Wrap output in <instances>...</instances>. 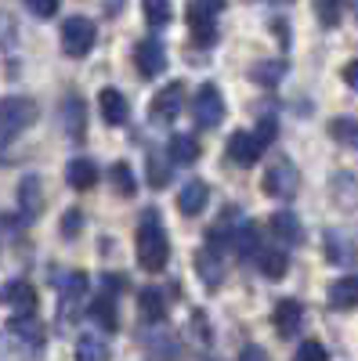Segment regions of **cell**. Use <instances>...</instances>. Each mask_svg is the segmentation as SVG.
I'll list each match as a JSON object with an SVG mask.
<instances>
[{
	"label": "cell",
	"mask_w": 358,
	"mask_h": 361,
	"mask_svg": "<svg viewBox=\"0 0 358 361\" xmlns=\"http://www.w3.org/2000/svg\"><path fill=\"white\" fill-rule=\"evenodd\" d=\"M141 343H145L148 357H160V361H174V357H177V336L167 333L163 322H153V325H148V333L141 336Z\"/></svg>",
	"instance_id": "8"
},
{
	"label": "cell",
	"mask_w": 358,
	"mask_h": 361,
	"mask_svg": "<svg viewBox=\"0 0 358 361\" xmlns=\"http://www.w3.org/2000/svg\"><path fill=\"white\" fill-rule=\"evenodd\" d=\"M196 271H199V279L203 286H221L225 282V260H221V250L217 246H206L196 253Z\"/></svg>",
	"instance_id": "15"
},
{
	"label": "cell",
	"mask_w": 358,
	"mask_h": 361,
	"mask_svg": "<svg viewBox=\"0 0 358 361\" xmlns=\"http://www.w3.org/2000/svg\"><path fill=\"white\" fill-rule=\"evenodd\" d=\"M344 80H347V87H351V90H358V62H351V66L344 69Z\"/></svg>",
	"instance_id": "42"
},
{
	"label": "cell",
	"mask_w": 358,
	"mask_h": 361,
	"mask_svg": "<svg viewBox=\"0 0 358 361\" xmlns=\"http://www.w3.org/2000/svg\"><path fill=\"white\" fill-rule=\"evenodd\" d=\"M181 105H185V83H167L156 94L148 116H153V123H156V119H160V123H170V119L181 112Z\"/></svg>",
	"instance_id": "6"
},
{
	"label": "cell",
	"mask_w": 358,
	"mask_h": 361,
	"mask_svg": "<svg viewBox=\"0 0 358 361\" xmlns=\"http://www.w3.org/2000/svg\"><path fill=\"white\" fill-rule=\"evenodd\" d=\"M0 300H4L15 314H33V307H37V289L18 279V282H8L4 289H0Z\"/></svg>",
	"instance_id": "13"
},
{
	"label": "cell",
	"mask_w": 358,
	"mask_h": 361,
	"mask_svg": "<svg viewBox=\"0 0 358 361\" xmlns=\"http://www.w3.org/2000/svg\"><path fill=\"white\" fill-rule=\"evenodd\" d=\"M95 22L91 18H80V15H73L66 25H62V51L69 54V58H83L87 51L95 47Z\"/></svg>",
	"instance_id": "4"
},
{
	"label": "cell",
	"mask_w": 358,
	"mask_h": 361,
	"mask_svg": "<svg viewBox=\"0 0 358 361\" xmlns=\"http://www.w3.org/2000/svg\"><path fill=\"white\" fill-rule=\"evenodd\" d=\"M148 25H167L170 22V0H141Z\"/></svg>",
	"instance_id": "34"
},
{
	"label": "cell",
	"mask_w": 358,
	"mask_h": 361,
	"mask_svg": "<svg viewBox=\"0 0 358 361\" xmlns=\"http://www.w3.org/2000/svg\"><path fill=\"white\" fill-rule=\"evenodd\" d=\"M25 8L33 11L37 18H54V11H58V0H25Z\"/></svg>",
	"instance_id": "39"
},
{
	"label": "cell",
	"mask_w": 358,
	"mask_h": 361,
	"mask_svg": "<svg viewBox=\"0 0 358 361\" xmlns=\"http://www.w3.org/2000/svg\"><path fill=\"white\" fill-rule=\"evenodd\" d=\"M264 195L272 199H293L297 188H301V173H297V166L286 159V156H275L272 166L264 170Z\"/></svg>",
	"instance_id": "3"
},
{
	"label": "cell",
	"mask_w": 358,
	"mask_h": 361,
	"mask_svg": "<svg viewBox=\"0 0 358 361\" xmlns=\"http://www.w3.org/2000/svg\"><path fill=\"white\" fill-rule=\"evenodd\" d=\"M134 66H138V73H141L145 80H153V76H160V73L167 69V51H163L156 40H141V44L134 47Z\"/></svg>",
	"instance_id": "9"
},
{
	"label": "cell",
	"mask_w": 358,
	"mask_h": 361,
	"mask_svg": "<svg viewBox=\"0 0 358 361\" xmlns=\"http://www.w3.org/2000/svg\"><path fill=\"white\" fill-rule=\"evenodd\" d=\"M304 325V307L297 304V300H279L275 304V329L282 340H293L297 333H301Z\"/></svg>",
	"instance_id": "14"
},
{
	"label": "cell",
	"mask_w": 358,
	"mask_h": 361,
	"mask_svg": "<svg viewBox=\"0 0 358 361\" xmlns=\"http://www.w3.org/2000/svg\"><path fill=\"white\" fill-rule=\"evenodd\" d=\"M261 231H257V224H250V221H243L235 228V238H232V246H235V253L239 257H257L261 253V238H257Z\"/></svg>",
	"instance_id": "25"
},
{
	"label": "cell",
	"mask_w": 358,
	"mask_h": 361,
	"mask_svg": "<svg viewBox=\"0 0 358 361\" xmlns=\"http://www.w3.org/2000/svg\"><path fill=\"white\" fill-rule=\"evenodd\" d=\"M326 257H330L333 264H340V267H347V264H354V243L347 235H340V231H330L326 235Z\"/></svg>",
	"instance_id": "22"
},
{
	"label": "cell",
	"mask_w": 358,
	"mask_h": 361,
	"mask_svg": "<svg viewBox=\"0 0 358 361\" xmlns=\"http://www.w3.org/2000/svg\"><path fill=\"white\" fill-rule=\"evenodd\" d=\"M148 185L153 188H167L170 185V163L163 156H148Z\"/></svg>",
	"instance_id": "33"
},
{
	"label": "cell",
	"mask_w": 358,
	"mask_h": 361,
	"mask_svg": "<svg viewBox=\"0 0 358 361\" xmlns=\"http://www.w3.org/2000/svg\"><path fill=\"white\" fill-rule=\"evenodd\" d=\"M282 76H286V66L282 62H261L253 69V80H261V83H279Z\"/></svg>",
	"instance_id": "36"
},
{
	"label": "cell",
	"mask_w": 358,
	"mask_h": 361,
	"mask_svg": "<svg viewBox=\"0 0 358 361\" xmlns=\"http://www.w3.org/2000/svg\"><path fill=\"white\" fill-rule=\"evenodd\" d=\"M239 361H268V354H264V347L250 343V347H243V354H239Z\"/></svg>",
	"instance_id": "40"
},
{
	"label": "cell",
	"mask_w": 358,
	"mask_h": 361,
	"mask_svg": "<svg viewBox=\"0 0 358 361\" xmlns=\"http://www.w3.org/2000/svg\"><path fill=\"white\" fill-rule=\"evenodd\" d=\"M37 102L33 98H4L0 102V134L4 137H15V134H22V130H29L37 123Z\"/></svg>",
	"instance_id": "2"
},
{
	"label": "cell",
	"mask_w": 358,
	"mask_h": 361,
	"mask_svg": "<svg viewBox=\"0 0 358 361\" xmlns=\"http://www.w3.org/2000/svg\"><path fill=\"white\" fill-rule=\"evenodd\" d=\"M261 152H264V145L257 141V134H232L228 137V159L235 163V166H253L257 159H261Z\"/></svg>",
	"instance_id": "10"
},
{
	"label": "cell",
	"mask_w": 358,
	"mask_h": 361,
	"mask_svg": "<svg viewBox=\"0 0 358 361\" xmlns=\"http://www.w3.org/2000/svg\"><path fill=\"white\" fill-rule=\"evenodd\" d=\"M333 199L340 206H358V180L351 173H337L333 177Z\"/></svg>",
	"instance_id": "31"
},
{
	"label": "cell",
	"mask_w": 358,
	"mask_h": 361,
	"mask_svg": "<svg viewBox=\"0 0 358 361\" xmlns=\"http://www.w3.org/2000/svg\"><path fill=\"white\" fill-rule=\"evenodd\" d=\"M340 4H344V0H315L318 22H322V25H337V22H340Z\"/></svg>",
	"instance_id": "35"
},
{
	"label": "cell",
	"mask_w": 358,
	"mask_h": 361,
	"mask_svg": "<svg viewBox=\"0 0 358 361\" xmlns=\"http://www.w3.org/2000/svg\"><path fill=\"white\" fill-rule=\"evenodd\" d=\"M257 267H261V275H264V279L279 282V279L286 275L290 260H286V253H282V250H261V253H257Z\"/></svg>",
	"instance_id": "27"
},
{
	"label": "cell",
	"mask_w": 358,
	"mask_h": 361,
	"mask_svg": "<svg viewBox=\"0 0 358 361\" xmlns=\"http://www.w3.org/2000/svg\"><path fill=\"white\" fill-rule=\"evenodd\" d=\"M272 231H275V238H282L286 246H301L304 243V228H301V221H297L290 209L272 214Z\"/></svg>",
	"instance_id": "19"
},
{
	"label": "cell",
	"mask_w": 358,
	"mask_h": 361,
	"mask_svg": "<svg viewBox=\"0 0 358 361\" xmlns=\"http://www.w3.org/2000/svg\"><path fill=\"white\" fill-rule=\"evenodd\" d=\"M167 260H170V238L156 214H145V221L138 228V264L156 275V271L167 267Z\"/></svg>",
	"instance_id": "1"
},
{
	"label": "cell",
	"mask_w": 358,
	"mask_h": 361,
	"mask_svg": "<svg viewBox=\"0 0 358 361\" xmlns=\"http://www.w3.org/2000/svg\"><path fill=\"white\" fill-rule=\"evenodd\" d=\"M8 329H11L15 336H22L33 350H40V347H44V325H40L33 314H15V318L8 322Z\"/></svg>",
	"instance_id": "20"
},
{
	"label": "cell",
	"mask_w": 358,
	"mask_h": 361,
	"mask_svg": "<svg viewBox=\"0 0 358 361\" xmlns=\"http://www.w3.org/2000/svg\"><path fill=\"white\" fill-rule=\"evenodd\" d=\"M192 112H196V123L199 127H217L221 119H225V98H221V90L214 83H203L196 102H192Z\"/></svg>",
	"instance_id": "5"
},
{
	"label": "cell",
	"mask_w": 358,
	"mask_h": 361,
	"mask_svg": "<svg viewBox=\"0 0 358 361\" xmlns=\"http://www.w3.org/2000/svg\"><path fill=\"white\" fill-rule=\"evenodd\" d=\"M66 180L76 188V192H87V188H95L98 185V166L91 159H73L66 166Z\"/></svg>",
	"instance_id": "21"
},
{
	"label": "cell",
	"mask_w": 358,
	"mask_h": 361,
	"mask_svg": "<svg viewBox=\"0 0 358 361\" xmlns=\"http://www.w3.org/2000/svg\"><path fill=\"white\" fill-rule=\"evenodd\" d=\"M58 289H62V318L69 314V322L76 318V304L87 296V275L83 271H69L66 279H58Z\"/></svg>",
	"instance_id": "12"
},
{
	"label": "cell",
	"mask_w": 358,
	"mask_h": 361,
	"mask_svg": "<svg viewBox=\"0 0 358 361\" xmlns=\"http://www.w3.org/2000/svg\"><path fill=\"white\" fill-rule=\"evenodd\" d=\"M18 206H22V217L33 221L44 206V192H40V177H22L18 185Z\"/></svg>",
	"instance_id": "18"
},
{
	"label": "cell",
	"mask_w": 358,
	"mask_h": 361,
	"mask_svg": "<svg viewBox=\"0 0 358 361\" xmlns=\"http://www.w3.org/2000/svg\"><path fill=\"white\" fill-rule=\"evenodd\" d=\"M330 307L333 311H354L358 307V275H344L330 286Z\"/></svg>",
	"instance_id": "17"
},
{
	"label": "cell",
	"mask_w": 358,
	"mask_h": 361,
	"mask_svg": "<svg viewBox=\"0 0 358 361\" xmlns=\"http://www.w3.org/2000/svg\"><path fill=\"white\" fill-rule=\"evenodd\" d=\"M330 137L344 148H351V152H358V119L351 116H337L330 119Z\"/></svg>",
	"instance_id": "23"
},
{
	"label": "cell",
	"mask_w": 358,
	"mask_h": 361,
	"mask_svg": "<svg viewBox=\"0 0 358 361\" xmlns=\"http://www.w3.org/2000/svg\"><path fill=\"white\" fill-rule=\"evenodd\" d=\"M206 199H210V188H206V180H185V188L177 192V206H181V214H185V217L203 214Z\"/></svg>",
	"instance_id": "16"
},
{
	"label": "cell",
	"mask_w": 358,
	"mask_h": 361,
	"mask_svg": "<svg viewBox=\"0 0 358 361\" xmlns=\"http://www.w3.org/2000/svg\"><path fill=\"white\" fill-rule=\"evenodd\" d=\"M275 134H279V127H275V119H272V116H264L261 123H257V141H261V145L268 148V145L275 141Z\"/></svg>",
	"instance_id": "38"
},
{
	"label": "cell",
	"mask_w": 358,
	"mask_h": 361,
	"mask_svg": "<svg viewBox=\"0 0 358 361\" xmlns=\"http://www.w3.org/2000/svg\"><path fill=\"white\" fill-rule=\"evenodd\" d=\"M214 11L210 8H203L199 0H192L189 4V29H192V37H196V44L199 47H210V44H217V25H214Z\"/></svg>",
	"instance_id": "7"
},
{
	"label": "cell",
	"mask_w": 358,
	"mask_h": 361,
	"mask_svg": "<svg viewBox=\"0 0 358 361\" xmlns=\"http://www.w3.org/2000/svg\"><path fill=\"white\" fill-rule=\"evenodd\" d=\"M98 109H102V119L109 127H124L127 116H131V105H127V94H119L116 87H105L98 94Z\"/></svg>",
	"instance_id": "11"
},
{
	"label": "cell",
	"mask_w": 358,
	"mask_h": 361,
	"mask_svg": "<svg viewBox=\"0 0 358 361\" xmlns=\"http://www.w3.org/2000/svg\"><path fill=\"white\" fill-rule=\"evenodd\" d=\"M326 357H330V354H326V347H322L318 340H304L293 361H326Z\"/></svg>",
	"instance_id": "37"
},
{
	"label": "cell",
	"mask_w": 358,
	"mask_h": 361,
	"mask_svg": "<svg viewBox=\"0 0 358 361\" xmlns=\"http://www.w3.org/2000/svg\"><path fill=\"white\" fill-rule=\"evenodd\" d=\"M109 357H112V350L102 336L87 333V336L76 340V361H109Z\"/></svg>",
	"instance_id": "24"
},
{
	"label": "cell",
	"mask_w": 358,
	"mask_h": 361,
	"mask_svg": "<svg viewBox=\"0 0 358 361\" xmlns=\"http://www.w3.org/2000/svg\"><path fill=\"white\" fill-rule=\"evenodd\" d=\"M91 318L105 329V333H112V329L119 325L116 322V300H112V293H98V300L91 304Z\"/></svg>",
	"instance_id": "29"
},
{
	"label": "cell",
	"mask_w": 358,
	"mask_h": 361,
	"mask_svg": "<svg viewBox=\"0 0 358 361\" xmlns=\"http://www.w3.org/2000/svg\"><path fill=\"white\" fill-rule=\"evenodd\" d=\"M80 224H83V217L76 214V209L62 217V231H66V235H76V231H80Z\"/></svg>",
	"instance_id": "41"
},
{
	"label": "cell",
	"mask_w": 358,
	"mask_h": 361,
	"mask_svg": "<svg viewBox=\"0 0 358 361\" xmlns=\"http://www.w3.org/2000/svg\"><path fill=\"white\" fill-rule=\"evenodd\" d=\"M33 354L37 350L29 347L22 336H15L11 329H8V333H0V361H29Z\"/></svg>",
	"instance_id": "26"
},
{
	"label": "cell",
	"mask_w": 358,
	"mask_h": 361,
	"mask_svg": "<svg viewBox=\"0 0 358 361\" xmlns=\"http://www.w3.org/2000/svg\"><path fill=\"white\" fill-rule=\"evenodd\" d=\"M170 159L174 163H196L199 159V141L192 134H174L170 137Z\"/></svg>",
	"instance_id": "30"
},
{
	"label": "cell",
	"mask_w": 358,
	"mask_h": 361,
	"mask_svg": "<svg viewBox=\"0 0 358 361\" xmlns=\"http://www.w3.org/2000/svg\"><path fill=\"white\" fill-rule=\"evenodd\" d=\"M282 4H293V0H282Z\"/></svg>",
	"instance_id": "44"
},
{
	"label": "cell",
	"mask_w": 358,
	"mask_h": 361,
	"mask_svg": "<svg viewBox=\"0 0 358 361\" xmlns=\"http://www.w3.org/2000/svg\"><path fill=\"white\" fill-rule=\"evenodd\" d=\"M109 177H112V188L119 192V195H134V173H131V166L127 163H112V170H109Z\"/></svg>",
	"instance_id": "32"
},
{
	"label": "cell",
	"mask_w": 358,
	"mask_h": 361,
	"mask_svg": "<svg viewBox=\"0 0 358 361\" xmlns=\"http://www.w3.org/2000/svg\"><path fill=\"white\" fill-rule=\"evenodd\" d=\"M199 4H203V8H210V11L217 15V11L225 8V0H199Z\"/></svg>",
	"instance_id": "43"
},
{
	"label": "cell",
	"mask_w": 358,
	"mask_h": 361,
	"mask_svg": "<svg viewBox=\"0 0 358 361\" xmlns=\"http://www.w3.org/2000/svg\"><path fill=\"white\" fill-rule=\"evenodd\" d=\"M138 307H141V318L153 325V322H163L167 318V304H163V293H156V289H141V296H138Z\"/></svg>",
	"instance_id": "28"
}]
</instances>
